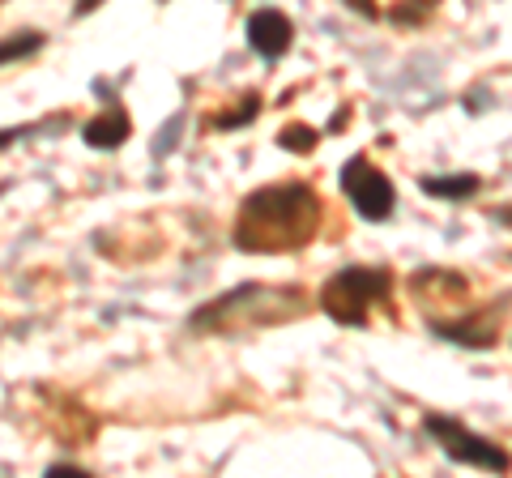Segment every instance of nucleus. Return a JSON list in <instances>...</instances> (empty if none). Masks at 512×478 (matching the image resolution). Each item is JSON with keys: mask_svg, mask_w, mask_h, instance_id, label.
I'll use <instances>...</instances> for the list:
<instances>
[{"mask_svg": "<svg viewBox=\"0 0 512 478\" xmlns=\"http://www.w3.org/2000/svg\"><path fill=\"white\" fill-rule=\"evenodd\" d=\"M320 201L308 184H269L256 188L235 218V244L244 252H286L303 248L316 235Z\"/></svg>", "mask_w": 512, "mask_h": 478, "instance_id": "obj_1", "label": "nucleus"}, {"mask_svg": "<svg viewBox=\"0 0 512 478\" xmlns=\"http://www.w3.org/2000/svg\"><path fill=\"white\" fill-rule=\"evenodd\" d=\"M389 286H393V278L376 265H346L325 282L320 304H325V312L338 325L355 329V325H367L372 304H384V299H389Z\"/></svg>", "mask_w": 512, "mask_h": 478, "instance_id": "obj_2", "label": "nucleus"}, {"mask_svg": "<svg viewBox=\"0 0 512 478\" xmlns=\"http://www.w3.org/2000/svg\"><path fill=\"white\" fill-rule=\"evenodd\" d=\"M423 427H427L431 440H436L448 457L461 461V466H483V470H504V466H508V453H504V449H495L491 440L474 436L470 427H461L457 419H444V414H427Z\"/></svg>", "mask_w": 512, "mask_h": 478, "instance_id": "obj_3", "label": "nucleus"}, {"mask_svg": "<svg viewBox=\"0 0 512 478\" xmlns=\"http://www.w3.org/2000/svg\"><path fill=\"white\" fill-rule=\"evenodd\" d=\"M342 188H346L350 205L359 210V218H367V222H384L397 205L389 175H384L380 167H372L367 158H350V163L342 167Z\"/></svg>", "mask_w": 512, "mask_h": 478, "instance_id": "obj_4", "label": "nucleus"}, {"mask_svg": "<svg viewBox=\"0 0 512 478\" xmlns=\"http://www.w3.org/2000/svg\"><path fill=\"white\" fill-rule=\"evenodd\" d=\"M291 39H295V26H291V18H286V13H278V9H256L252 18H248V43H252L256 56L278 60V56H286Z\"/></svg>", "mask_w": 512, "mask_h": 478, "instance_id": "obj_5", "label": "nucleus"}, {"mask_svg": "<svg viewBox=\"0 0 512 478\" xmlns=\"http://www.w3.org/2000/svg\"><path fill=\"white\" fill-rule=\"evenodd\" d=\"M491 321H495V308H487L483 316H466V321H431V329L457 346L487 350V346L500 342V325H491Z\"/></svg>", "mask_w": 512, "mask_h": 478, "instance_id": "obj_6", "label": "nucleus"}, {"mask_svg": "<svg viewBox=\"0 0 512 478\" xmlns=\"http://www.w3.org/2000/svg\"><path fill=\"white\" fill-rule=\"evenodd\" d=\"M128 133H133V120H128V111L111 107V111H103V116H94L86 124L82 141H86V146H94V150H116V146H124V141H128Z\"/></svg>", "mask_w": 512, "mask_h": 478, "instance_id": "obj_7", "label": "nucleus"}, {"mask_svg": "<svg viewBox=\"0 0 512 478\" xmlns=\"http://www.w3.org/2000/svg\"><path fill=\"white\" fill-rule=\"evenodd\" d=\"M423 193L448 197V201L474 197L478 193V175H423Z\"/></svg>", "mask_w": 512, "mask_h": 478, "instance_id": "obj_8", "label": "nucleus"}, {"mask_svg": "<svg viewBox=\"0 0 512 478\" xmlns=\"http://www.w3.org/2000/svg\"><path fill=\"white\" fill-rule=\"evenodd\" d=\"M43 47V35H13V39H5L0 43V65H9V60H22V56H30V52H39Z\"/></svg>", "mask_w": 512, "mask_h": 478, "instance_id": "obj_9", "label": "nucleus"}, {"mask_svg": "<svg viewBox=\"0 0 512 478\" xmlns=\"http://www.w3.org/2000/svg\"><path fill=\"white\" fill-rule=\"evenodd\" d=\"M278 141H282L286 150H299V154H308V150L316 146V133L308 129V124H291V129H282V137H278Z\"/></svg>", "mask_w": 512, "mask_h": 478, "instance_id": "obj_10", "label": "nucleus"}, {"mask_svg": "<svg viewBox=\"0 0 512 478\" xmlns=\"http://www.w3.org/2000/svg\"><path fill=\"white\" fill-rule=\"evenodd\" d=\"M47 478H86V470H77V466H52V470H47Z\"/></svg>", "mask_w": 512, "mask_h": 478, "instance_id": "obj_11", "label": "nucleus"}]
</instances>
